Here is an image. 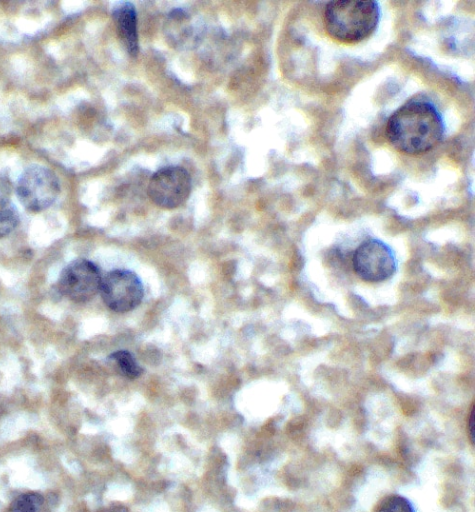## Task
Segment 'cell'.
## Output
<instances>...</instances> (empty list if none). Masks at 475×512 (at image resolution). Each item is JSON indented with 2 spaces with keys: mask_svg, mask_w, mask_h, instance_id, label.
Segmentation results:
<instances>
[{
  "mask_svg": "<svg viewBox=\"0 0 475 512\" xmlns=\"http://www.w3.org/2000/svg\"><path fill=\"white\" fill-rule=\"evenodd\" d=\"M101 281L100 271L93 262L77 258L62 270L58 290L71 301L85 302L99 292Z\"/></svg>",
  "mask_w": 475,
  "mask_h": 512,
  "instance_id": "8992f818",
  "label": "cell"
},
{
  "mask_svg": "<svg viewBox=\"0 0 475 512\" xmlns=\"http://www.w3.org/2000/svg\"><path fill=\"white\" fill-rule=\"evenodd\" d=\"M109 358L117 365L119 372L128 379H135L142 373L141 366L134 356L126 350L116 351Z\"/></svg>",
  "mask_w": 475,
  "mask_h": 512,
  "instance_id": "8fae6325",
  "label": "cell"
},
{
  "mask_svg": "<svg viewBox=\"0 0 475 512\" xmlns=\"http://www.w3.org/2000/svg\"><path fill=\"white\" fill-rule=\"evenodd\" d=\"M20 217L15 205L0 197V238L10 234L19 224Z\"/></svg>",
  "mask_w": 475,
  "mask_h": 512,
  "instance_id": "30bf717a",
  "label": "cell"
},
{
  "mask_svg": "<svg viewBox=\"0 0 475 512\" xmlns=\"http://www.w3.org/2000/svg\"><path fill=\"white\" fill-rule=\"evenodd\" d=\"M374 1H331L324 11L327 32L334 39L355 43L369 36L379 21Z\"/></svg>",
  "mask_w": 475,
  "mask_h": 512,
  "instance_id": "7a4b0ae2",
  "label": "cell"
},
{
  "mask_svg": "<svg viewBox=\"0 0 475 512\" xmlns=\"http://www.w3.org/2000/svg\"><path fill=\"white\" fill-rule=\"evenodd\" d=\"M191 187V177L183 167L166 166L151 176L147 193L157 206L174 209L187 200Z\"/></svg>",
  "mask_w": 475,
  "mask_h": 512,
  "instance_id": "5b68a950",
  "label": "cell"
},
{
  "mask_svg": "<svg viewBox=\"0 0 475 512\" xmlns=\"http://www.w3.org/2000/svg\"><path fill=\"white\" fill-rule=\"evenodd\" d=\"M468 433L471 443L474 445L475 442V408L472 407V411L468 422Z\"/></svg>",
  "mask_w": 475,
  "mask_h": 512,
  "instance_id": "4fadbf2b",
  "label": "cell"
},
{
  "mask_svg": "<svg viewBox=\"0 0 475 512\" xmlns=\"http://www.w3.org/2000/svg\"><path fill=\"white\" fill-rule=\"evenodd\" d=\"M442 119L429 102L411 100L389 118L386 135L393 147L417 155L433 148L442 138Z\"/></svg>",
  "mask_w": 475,
  "mask_h": 512,
  "instance_id": "6da1fadb",
  "label": "cell"
},
{
  "mask_svg": "<svg viewBox=\"0 0 475 512\" xmlns=\"http://www.w3.org/2000/svg\"><path fill=\"white\" fill-rule=\"evenodd\" d=\"M16 193L21 204L31 212L50 207L60 193V183L55 173L41 165H31L22 173Z\"/></svg>",
  "mask_w": 475,
  "mask_h": 512,
  "instance_id": "3957f363",
  "label": "cell"
},
{
  "mask_svg": "<svg viewBox=\"0 0 475 512\" xmlns=\"http://www.w3.org/2000/svg\"><path fill=\"white\" fill-rule=\"evenodd\" d=\"M99 291L106 306L117 313L134 309L141 303L144 295L139 277L126 269H116L107 273L102 278Z\"/></svg>",
  "mask_w": 475,
  "mask_h": 512,
  "instance_id": "277c9868",
  "label": "cell"
},
{
  "mask_svg": "<svg viewBox=\"0 0 475 512\" xmlns=\"http://www.w3.org/2000/svg\"><path fill=\"white\" fill-rule=\"evenodd\" d=\"M353 267L362 279L379 282L389 278L395 272L396 261L386 244L371 239L363 242L354 252Z\"/></svg>",
  "mask_w": 475,
  "mask_h": 512,
  "instance_id": "52a82bcc",
  "label": "cell"
},
{
  "mask_svg": "<svg viewBox=\"0 0 475 512\" xmlns=\"http://www.w3.org/2000/svg\"><path fill=\"white\" fill-rule=\"evenodd\" d=\"M8 512H50V509L43 495L38 492H26L11 502Z\"/></svg>",
  "mask_w": 475,
  "mask_h": 512,
  "instance_id": "9c48e42d",
  "label": "cell"
},
{
  "mask_svg": "<svg viewBox=\"0 0 475 512\" xmlns=\"http://www.w3.org/2000/svg\"><path fill=\"white\" fill-rule=\"evenodd\" d=\"M113 18L120 37L125 44L126 50L131 56H136L139 44L137 33V14L134 5L130 2L118 5L113 10Z\"/></svg>",
  "mask_w": 475,
  "mask_h": 512,
  "instance_id": "ba28073f",
  "label": "cell"
},
{
  "mask_svg": "<svg viewBox=\"0 0 475 512\" xmlns=\"http://www.w3.org/2000/svg\"><path fill=\"white\" fill-rule=\"evenodd\" d=\"M374 512H415V510L408 499L398 494H391L379 501Z\"/></svg>",
  "mask_w": 475,
  "mask_h": 512,
  "instance_id": "7c38bea8",
  "label": "cell"
}]
</instances>
